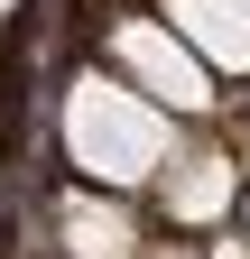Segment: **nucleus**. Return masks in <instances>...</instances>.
<instances>
[{"label": "nucleus", "instance_id": "f257e3e1", "mask_svg": "<svg viewBox=\"0 0 250 259\" xmlns=\"http://www.w3.org/2000/svg\"><path fill=\"white\" fill-rule=\"evenodd\" d=\"M56 130H65V167L93 185V194H130V185H148L176 157V120L158 111V102H139L120 74H74L65 83V111H56Z\"/></svg>", "mask_w": 250, "mask_h": 259}, {"label": "nucleus", "instance_id": "f03ea898", "mask_svg": "<svg viewBox=\"0 0 250 259\" xmlns=\"http://www.w3.org/2000/svg\"><path fill=\"white\" fill-rule=\"evenodd\" d=\"M111 74L139 93V102H158L167 120H204L223 93H213V74L195 65V47L176 37L167 19H120L111 28Z\"/></svg>", "mask_w": 250, "mask_h": 259}, {"label": "nucleus", "instance_id": "7ed1b4c3", "mask_svg": "<svg viewBox=\"0 0 250 259\" xmlns=\"http://www.w3.org/2000/svg\"><path fill=\"white\" fill-rule=\"evenodd\" d=\"M158 19L195 47V65H204L213 83H223V74H250V0H167Z\"/></svg>", "mask_w": 250, "mask_h": 259}, {"label": "nucleus", "instance_id": "20e7f679", "mask_svg": "<svg viewBox=\"0 0 250 259\" xmlns=\"http://www.w3.org/2000/svg\"><path fill=\"white\" fill-rule=\"evenodd\" d=\"M148 185H158L167 222H223V213H232V194H241V167H232L223 148H176Z\"/></svg>", "mask_w": 250, "mask_h": 259}, {"label": "nucleus", "instance_id": "39448f33", "mask_svg": "<svg viewBox=\"0 0 250 259\" xmlns=\"http://www.w3.org/2000/svg\"><path fill=\"white\" fill-rule=\"evenodd\" d=\"M56 232H65V259H139L148 241H139V213L120 204V194H65L56 204Z\"/></svg>", "mask_w": 250, "mask_h": 259}, {"label": "nucleus", "instance_id": "423d86ee", "mask_svg": "<svg viewBox=\"0 0 250 259\" xmlns=\"http://www.w3.org/2000/svg\"><path fill=\"white\" fill-rule=\"evenodd\" d=\"M204 259H250V232H223V241H213Z\"/></svg>", "mask_w": 250, "mask_h": 259}, {"label": "nucleus", "instance_id": "0eeeda50", "mask_svg": "<svg viewBox=\"0 0 250 259\" xmlns=\"http://www.w3.org/2000/svg\"><path fill=\"white\" fill-rule=\"evenodd\" d=\"M139 259H204V250H185V241H158V250H139Z\"/></svg>", "mask_w": 250, "mask_h": 259}, {"label": "nucleus", "instance_id": "6e6552de", "mask_svg": "<svg viewBox=\"0 0 250 259\" xmlns=\"http://www.w3.org/2000/svg\"><path fill=\"white\" fill-rule=\"evenodd\" d=\"M232 204H241V222H250V185H241V194H232Z\"/></svg>", "mask_w": 250, "mask_h": 259}, {"label": "nucleus", "instance_id": "1a4fd4ad", "mask_svg": "<svg viewBox=\"0 0 250 259\" xmlns=\"http://www.w3.org/2000/svg\"><path fill=\"white\" fill-rule=\"evenodd\" d=\"M0 10H10V0H0Z\"/></svg>", "mask_w": 250, "mask_h": 259}]
</instances>
